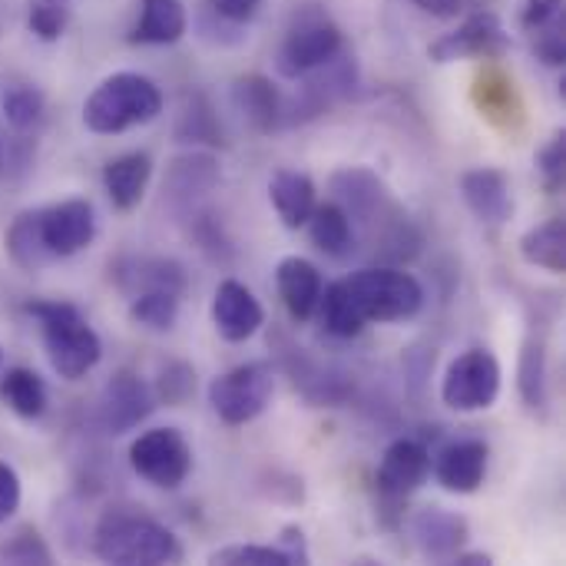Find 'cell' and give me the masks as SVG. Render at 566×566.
Instances as JSON below:
<instances>
[{
	"mask_svg": "<svg viewBox=\"0 0 566 566\" xmlns=\"http://www.w3.org/2000/svg\"><path fill=\"white\" fill-rule=\"evenodd\" d=\"M93 554L103 564L119 566H166L182 560L176 534L139 507L103 511L93 531Z\"/></svg>",
	"mask_w": 566,
	"mask_h": 566,
	"instance_id": "1",
	"label": "cell"
},
{
	"mask_svg": "<svg viewBox=\"0 0 566 566\" xmlns=\"http://www.w3.org/2000/svg\"><path fill=\"white\" fill-rule=\"evenodd\" d=\"M27 315H33L40 322L46 361H50L53 375H60L63 381H80L99 365L103 342L76 305H70V302H30Z\"/></svg>",
	"mask_w": 566,
	"mask_h": 566,
	"instance_id": "2",
	"label": "cell"
},
{
	"mask_svg": "<svg viewBox=\"0 0 566 566\" xmlns=\"http://www.w3.org/2000/svg\"><path fill=\"white\" fill-rule=\"evenodd\" d=\"M163 113L159 86L143 73L106 76L83 103V126L96 136H116L133 126H146Z\"/></svg>",
	"mask_w": 566,
	"mask_h": 566,
	"instance_id": "3",
	"label": "cell"
},
{
	"mask_svg": "<svg viewBox=\"0 0 566 566\" xmlns=\"http://www.w3.org/2000/svg\"><path fill=\"white\" fill-rule=\"evenodd\" d=\"M345 289L352 302L358 305L365 322H408L424 305L421 282L398 269V265H368L345 279Z\"/></svg>",
	"mask_w": 566,
	"mask_h": 566,
	"instance_id": "4",
	"label": "cell"
},
{
	"mask_svg": "<svg viewBox=\"0 0 566 566\" xmlns=\"http://www.w3.org/2000/svg\"><path fill=\"white\" fill-rule=\"evenodd\" d=\"M342 50H345V36L342 27L328 17V10L315 3L302 7L295 10L285 40L279 46V73L285 80H302L305 73L335 60Z\"/></svg>",
	"mask_w": 566,
	"mask_h": 566,
	"instance_id": "5",
	"label": "cell"
},
{
	"mask_svg": "<svg viewBox=\"0 0 566 566\" xmlns=\"http://www.w3.org/2000/svg\"><path fill=\"white\" fill-rule=\"evenodd\" d=\"M272 391H275L272 368L265 361H249L219 375L209 385V405L219 415V421H226L229 428H242L269 408Z\"/></svg>",
	"mask_w": 566,
	"mask_h": 566,
	"instance_id": "6",
	"label": "cell"
},
{
	"mask_svg": "<svg viewBox=\"0 0 566 566\" xmlns=\"http://www.w3.org/2000/svg\"><path fill=\"white\" fill-rule=\"evenodd\" d=\"M501 361L494 358V352L488 348H468L464 355H458L441 381V398L448 408L471 415V411H488L494 408L497 395H501Z\"/></svg>",
	"mask_w": 566,
	"mask_h": 566,
	"instance_id": "7",
	"label": "cell"
},
{
	"mask_svg": "<svg viewBox=\"0 0 566 566\" xmlns=\"http://www.w3.org/2000/svg\"><path fill=\"white\" fill-rule=\"evenodd\" d=\"M129 468L159 491H176L192 471V448L176 428L143 431L129 448Z\"/></svg>",
	"mask_w": 566,
	"mask_h": 566,
	"instance_id": "8",
	"label": "cell"
},
{
	"mask_svg": "<svg viewBox=\"0 0 566 566\" xmlns=\"http://www.w3.org/2000/svg\"><path fill=\"white\" fill-rule=\"evenodd\" d=\"M431 474V451L421 441L401 438L395 441L375 474V488H378V501H381V514H395V521L401 517V504L428 481Z\"/></svg>",
	"mask_w": 566,
	"mask_h": 566,
	"instance_id": "9",
	"label": "cell"
},
{
	"mask_svg": "<svg viewBox=\"0 0 566 566\" xmlns=\"http://www.w3.org/2000/svg\"><path fill=\"white\" fill-rule=\"evenodd\" d=\"M511 50V33L504 30L501 17L491 10L471 13L458 30L438 36L428 46V56L434 63H454V60H501Z\"/></svg>",
	"mask_w": 566,
	"mask_h": 566,
	"instance_id": "10",
	"label": "cell"
},
{
	"mask_svg": "<svg viewBox=\"0 0 566 566\" xmlns=\"http://www.w3.org/2000/svg\"><path fill=\"white\" fill-rule=\"evenodd\" d=\"M40 239L53 259H70L96 239V212L86 199H63L36 209Z\"/></svg>",
	"mask_w": 566,
	"mask_h": 566,
	"instance_id": "11",
	"label": "cell"
},
{
	"mask_svg": "<svg viewBox=\"0 0 566 566\" xmlns=\"http://www.w3.org/2000/svg\"><path fill=\"white\" fill-rule=\"evenodd\" d=\"M153 408H156L153 388L133 371H116L99 395V424L109 434H126L139 428L153 415Z\"/></svg>",
	"mask_w": 566,
	"mask_h": 566,
	"instance_id": "12",
	"label": "cell"
},
{
	"mask_svg": "<svg viewBox=\"0 0 566 566\" xmlns=\"http://www.w3.org/2000/svg\"><path fill=\"white\" fill-rule=\"evenodd\" d=\"M332 192H335V202L348 212L352 226H365L371 229L378 219H398L401 212L395 209V202L388 199V189L385 182L368 172V169H342L332 176Z\"/></svg>",
	"mask_w": 566,
	"mask_h": 566,
	"instance_id": "13",
	"label": "cell"
},
{
	"mask_svg": "<svg viewBox=\"0 0 566 566\" xmlns=\"http://www.w3.org/2000/svg\"><path fill=\"white\" fill-rule=\"evenodd\" d=\"M265 322V312L259 305V298L235 279H226L219 282L216 289V298H212V325L216 332L239 345V342H249Z\"/></svg>",
	"mask_w": 566,
	"mask_h": 566,
	"instance_id": "14",
	"label": "cell"
},
{
	"mask_svg": "<svg viewBox=\"0 0 566 566\" xmlns=\"http://www.w3.org/2000/svg\"><path fill=\"white\" fill-rule=\"evenodd\" d=\"M521 30L531 36V50L547 66L566 63V7L564 0H524Z\"/></svg>",
	"mask_w": 566,
	"mask_h": 566,
	"instance_id": "15",
	"label": "cell"
},
{
	"mask_svg": "<svg viewBox=\"0 0 566 566\" xmlns=\"http://www.w3.org/2000/svg\"><path fill=\"white\" fill-rule=\"evenodd\" d=\"M411 534H415V544L421 547L424 557H431V560H454L464 551V544L471 537V527L454 511L424 507V511L415 514Z\"/></svg>",
	"mask_w": 566,
	"mask_h": 566,
	"instance_id": "16",
	"label": "cell"
},
{
	"mask_svg": "<svg viewBox=\"0 0 566 566\" xmlns=\"http://www.w3.org/2000/svg\"><path fill=\"white\" fill-rule=\"evenodd\" d=\"M434 478L451 494H474L488 478V444L484 441H454L434 458Z\"/></svg>",
	"mask_w": 566,
	"mask_h": 566,
	"instance_id": "17",
	"label": "cell"
},
{
	"mask_svg": "<svg viewBox=\"0 0 566 566\" xmlns=\"http://www.w3.org/2000/svg\"><path fill=\"white\" fill-rule=\"evenodd\" d=\"M461 192L464 202L471 206V212L488 222V226H504L514 216V196H511V182L501 169L481 166V169H468L461 176Z\"/></svg>",
	"mask_w": 566,
	"mask_h": 566,
	"instance_id": "18",
	"label": "cell"
},
{
	"mask_svg": "<svg viewBox=\"0 0 566 566\" xmlns=\"http://www.w3.org/2000/svg\"><path fill=\"white\" fill-rule=\"evenodd\" d=\"M275 285H279V298L285 305V312L292 315V322H308L318 312V298H322V272L302 259V255H289L279 262L275 269Z\"/></svg>",
	"mask_w": 566,
	"mask_h": 566,
	"instance_id": "19",
	"label": "cell"
},
{
	"mask_svg": "<svg viewBox=\"0 0 566 566\" xmlns=\"http://www.w3.org/2000/svg\"><path fill=\"white\" fill-rule=\"evenodd\" d=\"M232 103L239 116L255 129V133H272L275 126L285 123V99L272 86L269 76L262 73H245L232 83Z\"/></svg>",
	"mask_w": 566,
	"mask_h": 566,
	"instance_id": "20",
	"label": "cell"
},
{
	"mask_svg": "<svg viewBox=\"0 0 566 566\" xmlns=\"http://www.w3.org/2000/svg\"><path fill=\"white\" fill-rule=\"evenodd\" d=\"M139 20L129 30V43L139 46H169L186 36L189 17L182 0H139Z\"/></svg>",
	"mask_w": 566,
	"mask_h": 566,
	"instance_id": "21",
	"label": "cell"
},
{
	"mask_svg": "<svg viewBox=\"0 0 566 566\" xmlns=\"http://www.w3.org/2000/svg\"><path fill=\"white\" fill-rule=\"evenodd\" d=\"M149 176H153V159L146 153H126V156L109 159L103 166V186H106L109 202L119 212L136 209L146 196Z\"/></svg>",
	"mask_w": 566,
	"mask_h": 566,
	"instance_id": "22",
	"label": "cell"
},
{
	"mask_svg": "<svg viewBox=\"0 0 566 566\" xmlns=\"http://www.w3.org/2000/svg\"><path fill=\"white\" fill-rule=\"evenodd\" d=\"M269 202L285 229H302L312 216L315 202V182L308 172L298 169H279L269 182Z\"/></svg>",
	"mask_w": 566,
	"mask_h": 566,
	"instance_id": "23",
	"label": "cell"
},
{
	"mask_svg": "<svg viewBox=\"0 0 566 566\" xmlns=\"http://www.w3.org/2000/svg\"><path fill=\"white\" fill-rule=\"evenodd\" d=\"M113 275H116V285L129 298L139 292H153V289L182 295V289H186V272L172 259H119Z\"/></svg>",
	"mask_w": 566,
	"mask_h": 566,
	"instance_id": "24",
	"label": "cell"
},
{
	"mask_svg": "<svg viewBox=\"0 0 566 566\" xmlns=\"http://www.w3.org/2000/svg\"><path fill=\"white\" fill-rule=\"evenodd\" d=\"M305 226H308L312 245L318 252H325L328 259H348L352 255V249H355V226H352L348 212L335 199L325 202V206H315Z\"/></svg>",
	"mask_w": 566,
	"mask_h": 566,
	"instance_id": "25",
	"label": "cell"
},
{
	"mask_svg": "<svg viewBox=\"0 0 566 566\" xmlns=\"http://www.w3.org/2000/svg\"><path fill=\"white\" fill-rule=\"evenodd\" d=\"M3 249H7V255H10V262H13L17 269H23V272H40V269H46L50 262H56V259L46 252L43 239H40L36 209H27V212H20V216L10 222V229H7V235H3Z\"/></svg>",
	"mask_w": 566,
	"mask_h": 566,
	"instance_id": "26",
	"label": "cell"
},
{
	"mask_svg": "<svg viewBox=\"0 0 566 566\" xmlns=\"http://www.w3.org/2000/svg\"><path fill=\"white\" fill-rule=\"evenodd\" d=\"M521 255L527 265L547 269L554 275L566 272V219L554 216L541 226H534L531 232H524L521 239Z\"/></svg>",
	"mask_w": 566,
	"mask_h": 566,
	"instance_id": "27",
	"label": "cell"
},
{
	"mask_svg": "<svg viewBox=\"0 0 566 566\" xmlns=\"http://www.w3.org/2000/svg\"><path fill=\"white\" fill-rule=\"evenodd\" d=\"M0 398L7 401V408L27 421L40 418L46 411V385L36 371L30 368H10L0 378Z\"/></svg>",
	"mask_w": 566,
	"mask_h": 566,
	"instance_id": "28",
	"label": "cell"
},
{
	"mask_svg": "<svg viewBox=\"0 0 566 566\" xmlns=\"http://www.w3.org/2000/svg\"><path fill=\"white\" fill-rule=\"evenodd\" d=\"M318 312H322V325H325L335 338H355V335L365 328V318H361L358 305L352 302V295H348V289H345V279L322 289Z\"/></svg>",
	"mask_w": 566,
	"mask_h": 566,
	"instance_id": "29",
	"label": "cell"
},
{
	"mask_svg": "<svg viewBox=\"0 0 566 566\" xmlns=\"http://www.w3.org/2000/svg\"><path fill=\"white\" fill-rule=\"evenodd\" d=\"M219 179V166L212 156H202V153H192V156H182L172 163L169 169V192L176 199H192V196H202L216 186Z\"/></svg>",
	"mask_w": 566,
	"mask_h": 566,
	"instance_id": "30",
	"label": "cell"
},
{
	"mask_svg": "<svg viewBox=\"0 0 566 566\" xmlns=\"http://www.w3.org/2000/svg\"><path fill=\"white\" fill-rule=\"evenodd\" d=\"M521 398L534 415L547 411V355L541 338H527L521 355Z\"/></svg>",
	"mask_w": 566,
	"mask_h": 566,
	"instance_id": "31",
	"label": "cell"
},
{
	"mask_svg": "<svg viewBox=\"0 0 566 566\" xmlns=\"http://www.w3.org/2000/svg\"><path fill=\"white\" fill-rule=\"evenodd\" d=\"M129 318L149 332H169L179 318V295L166 289L139 292L129 298Z\"/></svg>",
	"mask_w": 566,
	"mask_h": 566,
	"instance_id": "32",
	"label": "cell"
},
{
	"mask_svg": "<svg viewBox=\"0 0 566 566\" xmlns=\"http://www.w3.org/2000/svg\"><path fill=\"white\" fill-rule=\"evenodd\" d=\"M73 0H27V27L36 40L53 43L66 33Z\"/></svg>",
	"mask_w": 566,
	"mask_h": 566,
	"instance_id": "33",
	"label": "cell"
},
{
	"mask_svg": "<svg viewBox=\"0 0 566 566\" xmlns=\"http://www.w3.org/2000/svg\"><path fill=\"white\" fill-rule=\"evenodd\" d=\"M3 116L13 129H30L43 116V93L30 83H17L3 93Z\"/></svg>",
	"mask_w": 566,
	"mask_h": 566,
	"instance_id": "34",
	"label": "cell"
},
{
	"mask_svg": "<svg viewBox=\"0 0 566 566\" xmlns=\"http://www.w3.org/2000/svg\"><path fill=\"white\" fill-rule=\"evenodd\" d=\"M209 564L222 566H292L279 547H255V544H232L209 554Z\"/></svg>",
	"mask_w": 566,
	"mask_h": 566,
	"instance_id": "35",
	"label": "cell"
},
{
	"mask_svg": "<svg viewBox=\"0 0 566 566\" xmlns=\"http://www.w3.org/2000/svg\"><path fill=\"white\" fill-rule=\"evenodd\" d=\"M196 391V371L182 361H169L156 381V401H163L166 408H179L182 401H189V395Z\"/></svg>",
	"mask_w": 566,
	"mask_h": 566,
	"instance_id": "36",
	"label": "cell"
},
{
	"mask_svg": "<svg viewBox=\"0 0 566 566\" xmlns=\"http://www.w3.org/2000/svg\"><path fill=\"white\" fill-rule=\"evenodd\" d=\"M537 169L544 176V186L551 196H560L564 192V179H566V133L557 129L547 146L537 153Z\"/></svg>",
	"mask_w": 566,
	"mask_h": 566,
	"instance_id": "37",
	"label": "cell"
},
{
	"mask_svg": "<svg viewBox=\"0 0 566 566\" xmlns=\"http://www.w3.org/2000/svg\"><path fill=\"white\" fill-rule=\"evenodd\" d=\"M179 136L186 143H216V119H212V109L202 96H189L186 99V109H182V123H179Z\"/></svg>",
	"mask_w": 566,
	"mask_h": 566,
	"instance_id": "38",
	"label": "cell"
},
{
	"mask_svg": "<svg viewBox=\"0 0 566 566\" xmlns=\"http://www.w3.org/2000/svg\"><path fill=\"white\" fill-rule=\"evenodd\" d=\"M3 557L13 560V564H50V551L43 547V541H40L36 531H23V534L3 551Z\"/></svg>",
	"mask_w": 566,
	"mask_h": 566,
	"instance_id": "39",
	"label": "cell"
},
{
	"mask_svg": "<svg viewBox=\"0 0 566 566\" xmlns=\"http://www.w3.org/2000/svg\"><path fill=\"white\" fill-rule=\"evenodd\" d=\"M259 7H262V0H209V10L216 17H222L226 23H232V27H242V23L255 20Z\"/></svg>",
	"mask_w": 566,
	"mask_h": 566,
	"instance_id": "40",
	"label": "cell"
},
{
	"mask_svg": "<svg viewBox=\"0 0 566 566\" xmlns=\"http://www.w3.org/2000/svg\"><path fill=\"white\" fill-rule=\"evenodd\" d=\"M20 507V478L10 464L0 461V524H7Z\"/></svg>",
	"mask_w": 566,
	"mask_h": 566,
	"instance_id": "41",
	"label": "cell"
},
{
	"mask_svg": "<svg viewBox=\"0 0 566 566\" xmlns=\"http://www.w3.org/2000/svg\"><path fill=\"white\" fill-rule=\"evenodd\" d=\"M292 566H305L312 560V554H308V544H305V534H302V527H285L282 531V537H279V544H275Z\"/></svg>",
	"mask_w": 566,
	"mask_h": 566,
	"instance_id": "42",
	"label": "cell"
},
{
	"mask_svg": "<svg viewBox=\"0 0 566 566\" xmlns=\"http://www.w3.org/2000/svg\"><path fill=\"white\" fill-rule=\"evenodd\" d=\"M411 3L434 17H458L468 7V0H411Z\"/></svg>",
	"mask_w": 566,
	"mask_h": 566,
	"instance_id": "43",
	"label": "cell"
},
{
	"mask_svg": "<svg viewBox=\"0 0 566 566\" xmlns=\"http://www.w3.org/2000/svg\"><path fill=\"white\" fill-rule=\"evenodd\" d=\"M454 564H461V566H491V557H488V554H464V551H461V554L454 557Z\"/></svg>",
	"mask_w": 566,
	"mask_h": 566,
	"instance_id": "44",
	"label": "cell"
},
{
	"mask_svg": "<svg viewBox=\"0 0 566 566\" xmlns=\"http://www.w3.org/2000/svg\"><path fill=\"white\" fill-rule=\"evenodd\" d=\"M0 169H3V163H0Z\"/></svg>",
	"mask_w": 566,
	"mask_h": 566,
	"instance_id": "45",
	"label": "cell"
}]
</instances>
